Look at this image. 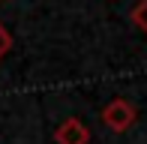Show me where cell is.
Segmentation results:
<instances>
[{"mask_svg": "<svg viewBox=\"0 0 147 144\" xmlns=\"http://www.w3.org/2000/svg\"><path fill=\"white\" fill-rule=\"evenodd\" d=\"M132 24H135V27L147 36V0H141V3L132 9Z\"/></svg>", "mask_w": 147, "mask_h": 144, "instance_id": "obj_3", "label": "cell"}, {"mask_svg": "<svg viewBox=\"0 0 147 144\" xmlns=\"http://www.w3.org/2000/svg\"><path fill=\"white\" fill-rule=\"evenodd\" d=\"M135 120H138V111H135V105H132L129 99H123V96H114V99L102 108V123L108 129H114V132H126Z\"/></svg>", "mask_w": 147, "mask_h": 144, "instance_id": "obj_1", "label": "cell"}, {"mask_svg": "<svg viewBox=\"0 0 147 144\" xmlns=\"http://www.w3.org/2000/svg\"><path fill=\"white\" fill-rule=\"evenodd\" d=\"M9 48H12V33L3 27V24H0V60L9 54Z\"/></svg>", "mask_w": 147, "mask_h": 144, "instance_id": "obj_4", "label": "cell"}, {"mask_svg": "<svg viewBox=\"0 0 147 144\" xmlns=\"http://www.w3.org/2000/svg\"><path fill=\"white\" fill-rule=\"evenodd\" d=\"M54 141L57 144H90V129L78 117H66L54 129Z\"/></svg>", "mask_w": 147, "mask_h": 144, "instance_id": "obj_2", "label": "cell"}]
</instances>
